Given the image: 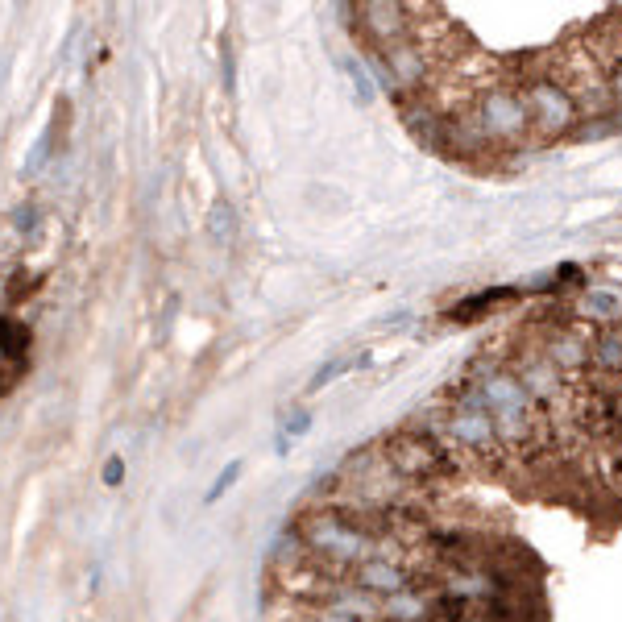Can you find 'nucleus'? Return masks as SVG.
<instances>
[{
  "label": "nucleus",
  "instance_id": "nucleus-12",
  "mask_svg": "<svg viewBox=\"0 0 622 622\" xmlns=\"http://www.w3.org/2000/svg\"><path fill=\"white\" fill-rule=\"evenodd\" d=\"M502 299H515V291H506V287H490V291H482V295H469V299H461V303H452V307L444 311V320H452V324L482 320L486 311H490L494 303H502Z\"/></svg>",
  "mask_w": 622,
  "mask_h": 622
},
{
  "label": "nucleus",
  "instance_id": "nucleus-21",
  "mask_svg": "<svg viewBox=\"0 0 622 622\" xmlns=\"http://www.w3.org/2000/svg\"><path fill=\"white\" fill-rule=\"evenodd\" d=\"M125 469H129V465H125V457H108V461H104V469H100V482H104L108 490H117V486L125 482Z\"/></svg>",
  "mask_w": 622,
  "mask_h": 622
},
{
  "label": "nucleus",
  "instance_id": "nucleus-8",
  "mask_svg": "<svg viewBox=\"0 0 622 622\" xmlns=\"http://www.w3.org/2000/svg\"><path fill=\"white\" fill-rule=\"evenodd\" d=\"M589 378L622 382V320L598 328V336H589Z\"/></svg>",
  "mask_w": 622,
  "mask_h": 622
},
{
  "label": "nucleus",
  "instance_id": "nucleus-19",
  "mask_svg": "<svg viewBox=\"0 0 622 622\" xmlns=\"http://www.w3.org/2000/svg\"><path fill=\"white\" fill-rule=\"evenodd\" d=\"M345 71H349V79H353V92H357V100L370 104V100H374V75L361 67V59H345Z\"/></svg>",
  "mask_w": 622,
  "mask_h": 622
},
{
  "label": "nucleus",
  "instance_id": "nucleus-3",
  "mask_svg": "<svg viewBox=\"0 0 622 622\" xmlns=\"http://www.w3.org/2000/svg\"><path fill=\"white\" fill-rule=\"evenodd\" d=\"M469 112H473V121L482 125L490 146H519V141L531 137V117L519 96V83H502V79L477 83Z\"/></svg>",
  "mask_w": 622,
  "mask_h": 622
},
{
  "label": "nucleus",
  "instance_id": "nucleus-17",
  "mask_svg": "<svg viewBox=\"0 0 622 622\" xmlns=\"http://www.w3.org/2000/svg\"><path fill=\"white\" fill-rule=\"evenodd\" d=\"M581 316L598 320V324L606 328V324H618V320H622V307H618L610 295H585V299H581Z\"/></svg>",
  "mask_w": 622,
  "mask_h": 622
},
{
  "label": "nucleus",
  "instance_id": "nucleus-4",
  "mask_svg": "<svg viewBox=\"0 0 622 622\" xmlns=\"http://www.w3.org/2000/svg\"><path fill=\"white\" fill-rule=\"evenodd\" d=\"M519 96L527 104V117H531V133H540L544 141L548 137H560L569 133L581 117V108L573 100V92L564 88L556 79V71H544V75H531L519 83Z\"/></svg>",
  "mask_w": 622,
  "mask_h": 622
},
{
  "label": "nucleus",
  "instance_id": "nucleus-20",
  "mask_svg": "<svg viewBox=\"0 0 622 622\" xmlns=\"http://www.w3.org/2000/svg\"><path fill=\"white\" fill-rule=\"evenodd\" d=\"M13 229H17L21 237H34V233L42 229V212H38V204H21V208L13 212Z\"/></svg>",
  "mask_w": 622,
  "mask_h": 622
},
{
  "label": "nucleus",
  "instance_id": "nucleus-7",
  "mask_svg": "<svg viewBox=\"0 0 622 622\" xmlns=\"http://www.w3.org/2000/svg\"><path fill=\"white\" fill-rule=\"evenodd\" d=\"M399 112H403V125H407V133L419 141L423 150H436V154H444V112H436V108L428 104V96L399 100Z\"/></svg>",
  "mask_w": 622,
  "mask_h": 622
},
{
  "label": "nucleus",
  "instance_id": "nucleus-1",
  "mask_svg": "<svg viewBox=\"0 0 622 622\" xmlns=\"http://www.w3.org/2000/svg\"><path fill=\"white\" fill-rule=\"evenodd\" d=\"M295 535L311 560H320L336 577H349L357 564L378 544V511H353V506L320 502L303 511L295 523Z\"/></svg>",
  "mask_w": 622,
  "mask_h": 622
},
{
  "label": "nucleus",
  "instance_id": "nucleus-2",
  "mask_svg": "<svg viewBox=\"0 0 622 622\" xmlns=\"http://www.w3.org/2000/svg\"><path fill=\"white\" fill-rule=\"evenodd\" d=\"M378 452H382L386 469L399 477L411 494L415 490H436V486L452 482V477L461 473V461L452 457V448L436 432L419 428V423H411V428L386 436L378 444Z\"/></svg>",
  "mask_w": 622,
  "mask_h": 622
},
{
  "label": "nucleus",
  "instance_id": "nucleus-13",
  "mask_svg": "<svg viewBox=\"0 0 622 622\" xmlns=\"http://www.w3.org/2000/svg\"><path fill=\"white\" fill-rule=\"evenodd\" d=\"M204 229H208V237H212L220 249H233V241H237V212H233V204H229V200H216V204L208 208Z\"/></svg>",
  "mask_w": 622,
  "mask_h": 622
},
{
  "label": "nucleus",
  "instance_id": "nucleus-5",
  "mask_svg": "<svg viewBox=\"0 0 622 622\" xmlns=\"http://www.w3.org/2000/svg\"><path fill=\"white\" fill-rule=\"evenodd\" d=\"M365 50H386L415 38V17L411 5H390V0H370V5H353Z\"/></svg>",
  "mask_w": 622,
  "mask_h": 622
},
{
  "label": "nucleus",
  "instance_id": "nucleus-11",
  "mask_svg": "<svg viewBox=\"0 0 622 622\" xmlns=\"http://www.w3.org/2000/svg\"><path fill=\"white\" fill-rule=\"evenodd\" d=\"M63 129H71V104L59 96V100H54V117H50V125L42 129V137H38V146H34V154H30V162H25V175H38L42 171V166L54 158V154H59V150H54V146H59V141L67 137Z\"/></svg>",
  "mask_w": 622,
  "mask_h": 622
},
{
  "label": "nucleus",
  "instance_id": "nucleus-6",
  "mask_svg": "<svg viewBox=\"0 0 622 622\" xmlns=\"http://www.w3.org/2000/svg\"><path fill=\"white\" fill-rule=\"evenodd\" d=\"M544 353V361L552 365V370L564 378L581 386L589 378V336L581 328H569V324H556L540 336V345H535Z\"/></svg>",
  "mask_w": 622,
  "mask_h": 622
},
{
  "label": "nucleus",
  "instance_id": "nucleus-14",
  "mask_svg": "<svg viewBox=\"0 0 622 622\" xmlns=\"http://www.w3.org/2000/svg\"><path fill=\"white\" fill-rule=\"evenodd\" d=\"M361 365H370V353L365 349H357V353H345V357H332V361H324L320 370H316V378H311L307 386L311 390H324L332 378H345L349 370H361Z\"/></svg>",
  "mask_w": 622,
  "mask_h": 622
},
{
  "label": "nucleus",
  "instance_id": "nucleus-16",
  "mask_svg": "<svg viewBox=\"0 0 622 622\" xmlns=\"http://www.w3.org/2000/svg\"><path fill=\"white\" fill-rule=\"evenodd\" d=\"M42 287V278L34 270H17L9 282H5V303L9 307H21L25 299H34V291Z\"/></svg>",
  "mask_w": 622,
  "mask_h": 622
},
{
  "label": "nucleus",
  "instance_id": "nucleus-9",
  "mask_svg": "<svg viewBox=\"0 0 622 622\" xmlns=\"http://www.w3.org/2000/svg\"><path fill=\"white\" fill-rule=\"evenodd\" d=\"M30 357H34V332L25 320L17 316H0V361L21 378L30 370Z\"/></svg>",
  "mask_w": 622,
  "mask_h": 622
},
{
  "label": "nucleus",
  "instance_id": "nucleus-10",
  "mask_svg": "<svg viewBox=\"0 0 622 622\" xmlns=\"http://www.w3.org/2000/svg\"><path fill=\"white\" fill-rule=\"evenodd\" d=\"M382 618L390 622H432V585L428 581H415L403 593L382 602Z\"/></svg>",
  "mask_w": 622,
  "mask_h": 622
},
{
  "label": "nucleus",
  "instance_id": "nucleus-18",
  "mask_svg": "<svg viewBox=\"0 0 622 622\" xmlns=\"http://www.w3.org/2000/svg\"><path fill=\"white\" fill-rule=\"evenodd\" d=\"M241 469H245V461H229V465H224L220 473H216V482L204 490V506H216L224 494H229L233 486H237V477H241Z\"/></svg>",
  "mask_w": 622,
  "mask_h": 622
},
{
  "label": "nucleus",
  "instance_id": "nucleus-15",
  "mask_svg": "<svg viewBox=\"0 0 622 622\" xmlns=\"http://www.w3.org/2000/svg\"><path fill=\"white\" fill-rule=\"evenodd\" d=\"M311 432V415L303 411V407H295V411H287V419H282V428H278V436H274V448L278 452H291V440H299V436H307Z\"/></svg>",
  "mask_w": 622,
  "mask_h": 622
},
{
  "label": "nucleus",
  "instance_id": "nucleus-24",
  "mask_svg": "<svg viewBox=\"0 0 622 622\" xmlns=\"http://www.w3.org/2000/svg\"><path fill=\"white\" fill-rule=\"evenodd\" d=\"M469 622H473V618H469Z\"/></svg>",
  "mask_w": 622,
  "mask_h": 622
},
{
  "label": "nucleus",
  "instance_id": "nucleus-23",
  "mask_svg": "<svg viewBox=\"0 0 622 622\" xmlns=\"http://www.w3.org/2000/svg\"><path fill=\"white\" fill-rule=\"evenodd\" d=\"M13 382H17V374L9 370V365H5V361H0V399H5V394L13 390Z\"/></svg>",
  "mask_w": 622,
  "mask_h": 622
},
{
  "label": "nucleus",
  "instance_id": "nucleus-22",
  "mask_svg": "<svg viewBox=\"0 0 622 622\" xmlns=\"http://www.w3.org/2000/svg\"><path fill=\"white\" fill-rule=\"evenodd\" d=\"M606 88H610V100L622 104V63H614V71L606 75Z\"/></svg>",
  "mask_w": 622,
  "mask_h": 622
}]
</instances>
